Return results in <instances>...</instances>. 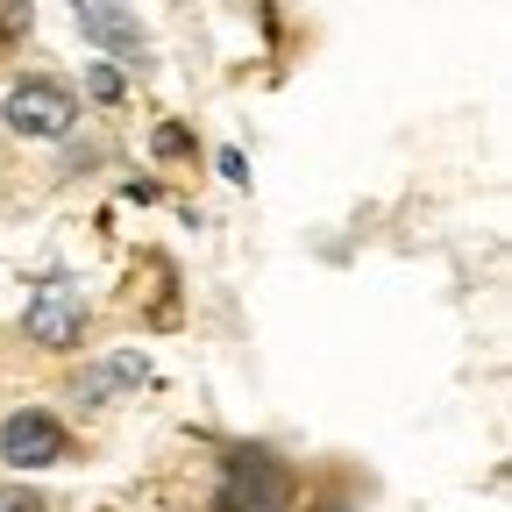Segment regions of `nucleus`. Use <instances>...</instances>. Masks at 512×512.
I'll use <instances>...</instances> for the list:
<instances>
[{
	"instance_id": "6",
	"label": "nucleus",
	"mask_w": 512,
	"mask_h": 512,
	"mask_svg": "<svg viewBox=\"0 0 512 512\" xmlns=\"http://www.w3.org/2000/svg\"><path fill=\"white\" fill-rule=\"evenodd\" d=\"M86 93H93V100H107V107H114V100H121V93H128V79H121V64H93V72H86Z\"/></svg>"
},
{
	"instance_id": "2",
	"label": "nucleus",
	"mask_w": 512,
	"mask_h": 512,
	"mask_svg": "<svg viewBox=\"0 0 512 512\" xmlns=\"http://www.w3.org/2000/svg\"><path fill=\"white\" fill-rule=\"evenodd\" d=\"M72 114H79V100L64 86H50V79H29V86L8 93V128L15 136H64Z\"/></svg>"
},
{
	"instance_id": "3",
	"label": "nucleus",
	"mask_w": 512,
	"mask_h": 512,
	"mask_svg": "<svg viewBox=\"0 0 512 512\" xmlns=\"http://www.w3.org/2000/svg\"><path fill=\"white\" fill-rule=\"evenodd\" d=\"M64 448H72V441H64V427H57V413H15L8 427H0V456H8L15 470H43V463H57L64 456Z\"/></svg>"
},
{
	"instance_id": "1",
	"label": "nucleus",
	"mask_w": 512,
	"mask_h": 512,
	"mask_svg": "<svg viewBox=\"0 0 512 512\" xmlns=\"http://www.w3.org/2000/svg\"><path fill=\"white\" fill-rule=\"evenodd\" d=\"M285 498H292V477L271 456H235L214 512H285Z\"/></svg>"
},
{
	"instance_id": "8",
	"label": "nucleus",
	"mask_w": 512,
	"mask_h": 512,
	"mask_svg": "<svg viewBox=\"0 0 512 512\" xmlns=\"http://www.w3.org/2000/svg\"><path fill=\"white\" fill-rule=\"evenodd\" d=\"M0 512H43V498L22 491V484H0Z\"/></svg>"
},
{
	"instance_id": "4",
	"label": "nucleus",
	"mask_w": 512,
	"mask_h": 512,
	"mask_svg": "<svg viewBox=\"0 0 512 512\" xmlns=\"http://www.w3.org/2000/svg\"><path fill=\"white\" fill-rule=\"evenodd\" d=\"M22 335L43 342V349H72V342L86 335V306H79L72 292H36V299L22 306Z\"/></svg>"
},
{
	"instance_id": "7",
	"label": "nucleus",
	"mask_w": 512,
	"mask_h": 512,
	"mask_svg": "<svg viewBox=\"0 0 512 512\" xmlns=\"http://www.w3.org/2000/svg\"><path fill=\"white\" fill-rule=\"evenodd\" d=\"M36 15H29V0H0V36H22Z\"/></svg>"
},
{
	"instance_id": "5",
	"label": "nucleus",
	"mask_w": 512,
	"mask_h": 512,
	"mask_svg": "<svg viewBox=\"0 0 512 512\" xmlns=\"http://www.w3.org/2000/svg\"><path fill=\"white\" fill-rule=\"evenodd\" d=\"M121 384H143V356H136V349H114V356L79 384V406H100L107 392H121Z\"/></svg>"
}]
</instances>
